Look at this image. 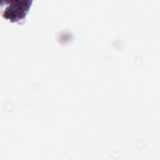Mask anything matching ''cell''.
I'll return each mask as SVG.
<instances>
[{
    "label": "cell",
    "mask_w": 160,
    "mask_h": 160,
    "mask_svg": "<svg viewBox=\"0 0 160 160\" xmlns=\"http://www.w3.org/2000/svg\"><path fill=\"white\" fill-rule=\"evenodd\" d=\"M32 2V0L2 1L1 15L12 22L19 23L26 18Z\"/></svg>",
    "instance_id": "obj_1"
}]
</instances>
